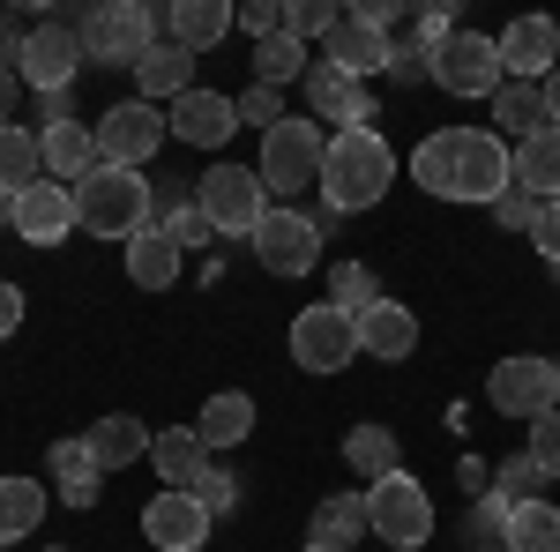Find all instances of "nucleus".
Segmentation results:
<instances>
[{"instance_id":"f257e3e1","label":"nucleus","mask_w":560,"mask_h":552,"mask_svg":"<svg viewBox=\"0 0 560 552\" xmlns=\"http://www.w3.org/2000/svg\"><path fill=\"white\" fill-rule=\"evenodd\" d=\"M411 179L441 202H501L516 187V150L493 128H441L411 150Z\"/></svg>"},{"instance_id":"f03ea898","label":"nucleus","mask_w":560,"mask_h":552,"mask_svg":"<svg viewBox=\"0 0 560 552\" xmlns=\"http://www.w3.org/2000/svg\"><path fill=\"white\" fill-rule=\"evenodd\" d=\"M396 187V150L374 128H345L329 134V157H322V202L329 216H359L382 210V195Z\"/></svg>"},{"instance_id":"7ed1b4c3","label":"nucleus","mask_w":560,"mask_h":552,"mask_svg":"<svg viewBox=\"0 0 560 552\" xmlns=\"http://www.w3.org/2000/svg\"><path fill=\"white\" fill-rule=\"evenodd\" d=\"M158 216V187L128 165H97L75 179V224H83L90 239H120L128 247L135 232Z\"/></svg>"},{"instance_id":"20e7f679","label":"nucleus","mask_w":560,"mask_h":552,"mask_svg":"<svg viewBox=\"0 0 560 552\" xmlns=\"http://www.w3.org/2000/svg\"><path fill=\"white\" fill-rule=\"evenodd\" d=\"M359 493H366V530H374L388 552H419L433 538V493L411 470H388V478L359 485Z\"/></svg>"},{"instance_id":"39448f33","label":"nucleus","mask_w":560,"mask_h":552,"mask_svg":"<svg viewBox=\"0 0 560 552\" xmlns=\"http://www.w3.org/2000/svg\"><path fill=\"white\" fill-rule=\"evenodd\" d=\"M8 75L23 90H38V97H68V83L83 75V31H75V23H38V31H23L15 52H8Z\"/></svg>"},{"instance_id":"423d86ee","label":"nucleus","mask_w":560,"mask_h":552,"mask_svg":"<svg viewBox=\"0 0 560 552\" xmlns=\"http://www.w3.org/2000/svg\"><path fill=\"white\" fill-rule=\"evenodd\" d=\"M322 157H329V134L322 120H277V128L261 134V187L269 195H306V187H322Z\"/></svg>"},{"instance_id":"0eeeda50","label":"nucleus","mask_w":560,"mask_h":552,"mask_svg":"<svg viewBox=\"0 0 560 552\" xmlns=\"http://www.w3.org/2000/svg\"><path fill=\"white\" fill-rule=\"evenodd\" d=\"M195 202H202V216H210V232H224V239H255L261 216H269V187H261L255 165H210L202 187H195Z\"/></svg>"},{"instance_id":"6e6552de","label":"nucleus","mask_w":560,"mask_h":552,"mask_svg":"<svg viewBox=\"0 0 560 552\" xmlns=\"http://www.w3.org/2000/svg\"><path fill=\"white\" fill-rule=\"evenodd\" d=\"M427 75L448 97H501L509 83V68H501V38H486V31H456V38H441L427 52Z\"/></svg>"},{"instance_id":"1a4fd4ad","label":"nucleus","mask_w":560,"mask_h":552,"mask_svg":"<svg viewBox=\"0 0 560 552\" xmlns=\"http://www.w3.org/2000/svg\"><path fill=\"white\" fill-rule=\"evenodd\" d=\"M150 45H158V15L142 0H105L83 15V60L97 68H135Z\"/></svg>"},{"instance_id":"9d476101","label":"nucleus","mask_w":560,"mask_h":552,"mask_svg":"<svg viewBox=\"0 0 560 552\" xmlns=\"http://www.w3.org/2000/svg\"><path fill=\"white\" fill-rule=\"evenodd\" d=\"M329 224L337 216H306V210H269L255 232V255L269 277H284V284H300L314 277V261H322V239H329Z\"/></svg>"},{"instance_id":"9b49d317","label":"nucleus","mask_w":560,"mask_h":552,"mask_svg":"<svg viewBox=\"0 0 560 552\" xmlns=\"http://www.w3.org/2000/svg\"><path fill=\"white\" fill-rule=\"evenodd\" d=\"M486 396H493L501 419L530 425V419H546V411H560V366H553V359H538V351H516V359L493 366Z\"/></svg>"},{"instance_id":"f8f14e48","label":"nucleus","mask_w":560,"mask_h":552,"mask_svg":"<svg viewBox=\"0 0 560 552\" xmlns=\"http://www.w3.org/2000/svg\"><path fill=\"white\" fill-rule=\"evenodd\" d=\"M165 142H173V128H165V105H142V97L113 105V113L97 120V157H105V165L142 172L158 150H165Z\"/></svg>"},{"instance_id":"ddd939ff","label":"nucleus","mask_w":560,"mask_h":552,"mask_svg":"<svg viewBox=\"0 0 560 552\" xmlns=\"http://www.w3.org/2000/svg\"><path fill=\"white\" fill-rule=\"evenodd\" d=\"M292 359H300L306 374H345L351 359H359V321H351L345 306H300L292 314Z\"/></svg>"},{"instance_id":"4468645a","label":"nucleus","mask_w":560,"mask_h":552,"mask_svg":"<svg viewBox=\"0 0 560 552\" xmlns=\"http://www.w3.org/2000/svg\"><path fill=\"white\" fill-rule=\"evenodd\" d=\"M388 52H396V38H388L382 23H366L359 8H345V15H337V31L322 38V60H329L337 75H351V83L388 75Z\"/></svg>"},{"instance_id":"2eb2a0df","label":"nucleus","mask_w":560,"mask_h":552,"mask_svg":"<svg viewBox=\"0 0 560 552\" xmlns=\"http://www.w3.org/2000/svg\"><path fill=\"white\" fill-rule=\"evenodd\" d=\"M68 232H75V187L31 179V187L15 195V239H23V247H60Z\"/></svg>"},{"instance_id":"dca6fc26","label":"nucleus","mask_w":560,"mask_h":552,"mask_svg":"<svg viewBox=\"0 0 560 552\" xmlns=\"http://www.w3.org/2000/svg\"><path fill=\"white\" fill-rule=\"evenodd\" d=\"M165 128H173V142H187V150H224V142L240 134V105H232L224 90H187L173 113H165Z\"/></svg>"},{"instance_id":"f3484780","label":"nucleus","mask_w":560,"mask_h":552,"mask_svg":"<svg viewBox=\"0 0 560 552\" xmlns=\"http://www.w3.org/2000/svg\"><path fill=\"white\" fill-rule=\"evenodd\" d=\"M501 68H509V83H546L560 68V23L553 15H516L501 31Z\"/></svg>"},{"instance_id":"a211bd4d","label":"nucleus","mask_w":560,"mask_h":552,"mask_svg":"<svg viewBox=\"0 0 560 552\" xmlns=\"http://www.w3.org/2000/svg\"><path fill=\"white\" fill-rule=\"evenodd\" d=\"M210 530L217 522H210V508H202L195 493H158V501L142 508V538H150L158 552H202Z\"/></svg>"},{"instance_id":"6ab92c4d","label":"nucleus","mask_w":560,"mask_h":552,"mask_svg":"<svg viewBox=\"0 0 560 552\" xmlns=\"http://www.w3.org/2000/svg\"><path fill=\"white\" fill-rule=\"evenodd\" d=\"M306 105H314V120H329V128H374V97H366V83H351V75H337L329 60H314L306 68Z\"/></svg>"},{"instance_id":"aec40b11","label":"nucleus","mask_w":560,"mask_h":552,"mask_svg":"<svg viewBox=\"0 0 560 552\" xmlns=\"http://www.w3.org/2000/svg\"><path fill=\"white\" fill-rule=\"evenodd\" d=\"M419 351V314L404 298H382L359 314V359H382V366H404Z\"/></svg>"},{"instance_id":"412c9836","label":"nucleus","mask_w":560,"mask_h":552,"mask_svg":"<svg viewBox=\"0 0 560 552\" xmlns=\"http://www.w3.org/2000/svg\"><path fill=\"white\" fill-rule=\"evenodd\" d=\"M135 83H142V105H179V97L195 90V52L179 38H158L135 60Z\"/></svg>"},{"instance_id":"4be33fe9","label":"nucleus","mask_w":560,"mask_h":552,"mask_svg":"<svg viewBox=\"0 0 560 552\" xmlns=\"http://www.w3.org/2000/svg\"><path fill=\"white\" fill-rule=\"evenodd\" d=\"M150 463H158V478H165V493H195V485L210 478V448H202L195 425H173V433L150 441Z\"/></svg>"},{"instance_id":"5701e85b","label":"nucleus","mask_w":560,"mask_h":552,"mask_svg":"<svg viewBox=\"0 0 560 552\" xmlns=\"http://www.w3.org/2000/svg\"><path fill=\"white\" fill-rule=\"evenodd\" d=\"M120 255H128V277L142 284V292H173V284H179V239L165 232V224H158V216L135 232Z\"/></svg>"},{"instance_id":"b1692460","label":"nucleus","mask_w":560,"mask_h":552,"mask_svg":"<svg viewBox=\"0 0 560 552\" xmlns=\"http://www.w3.org/2000/svg\"><path fill=\"white\" fill-rule=\"evenodd\" d=\"M359 538H374L366 530V493H329L306 522V552H351Z\"/></svg>"},{"instance_id":"393cba45","label":"nucleus","mask_w":560,"mask_h":552,"mask_svg":"<svg viewBox=\"0 0 560 552\" xmlns=\"http://www.w3.org/2000/svg\"><path fill=\"white\" fill-rule=\"evenodd\" d=\"M83 441H90V456H97V470H128V463H142V456H150V441H158V433L135 419V411H105Z\"/></svg>"},{"instance_id":"a878e982","label":"nucleus","mask_w":560,"mask_h":552,"mask_svg":"<svg viewBox=\"0 0 560 552\" xmlns=\"http://www.w3.org/2000/svg\"><path fill=\"white\" fill-rule=\"evenodd\" d=\"M45 470L60 478V501H68V508H97L105 470H97V456H90V441H52V448H45Z\"/></svg>"},{"instance_id":"bb28decb","label":"nucleus","mask_w":560,"mask_h":552,"mask_svg":"<svg viewBox=\"0 0 560 552\" xmlns=\"http://www.w3.org/2000/svg\"><path fill=\"white\" fill-rule=\"evenodd\" d=\"M493 120H501V142L509 150H523V142H538V134L553 128L546 120V97H538V83H501V97H493Z\"/></svg>"},{"instance_id":"cd10ccee","label":"nucleus","mask_w":560,"mask_h":552,"mask_svg":"<svg viewBox=\"0 0 560 552\" xmlns=\"http://www.w3.org/2000/svg\"><path fill=\"white\" fill-rule=\"evenodd\" d=\"M45 172L60 179V187H75L83 172H97L105 157H97V128H83V120H68V128H45Z\"/></svg>"},{"instance_id":"c85d7f7f","label":"nucleus","mask_w":560,"mask_h":552,"mask_svg":"<svg viewBox=\"0 0 560 552\" xmlns=\"http://www.w3.org/2000/svg\"><path fill=\"white\" fill-rule=\"evenodd\" d=\"M345 463H351V478H388V470H404V441L388 433L382 419H366V425H351L345 433Z\"/></svg>"},{"instance_id":"c756f323","label":"nucleus","mask_w":560,"mask_h":552,"mask_svg":"<svg viewBox=\"0 0 560 552\" xmlns=\"http://www.w3.org/2000/svg\"><path fill=\"white\" fill-rule=\"evenodd\" d=\"M195 433H202V448H240V441L255 433V396L217 388L210 403H202V419H195Z\"/></svg>"},{"instance_id":"7c9ffc66","label":"nucleus","mask_w":560,"mask_h":552,"mask_svg":"<svg viewBox=\"0 0 560 552\" xmlns=\"http://www.w3.org/2000/svg\"><path fill=\"white\" fill-rule=\"evenodd\" d=\"M45 522V485L38 478H0V545H23Z\"/></svg>"},{"instance_id":"2f4dec72","label":"nucleus","mask_w":560,"mask_h":552,"mask_svg":"<svg viewBox=\"0 0 560 552\" xmlns=\"http://www.w3.org/2000/svg\"><path fill=\"white\" fill-rule=\"evenodd\" d=\"M501 545H509V552H560V508L546 501V493H538V501H523V508H509Z\"/></svg>"},{"instance_id":"473e14b6","label":"nucleus","mask_w":560,"mask_h":552,"mask_svg":"<svg viewBox=\"0 0 560 552\" xmlns=\"http://www.w3.org/2000/svg\"><path fill=\"white\" fill-rule=\"evenodd\" d=\"M165 23H173V38L187 45V52H210V45L232 31V0H179Z\"/></svg>"},{"instance_id":"72a5a7b5","label":"nucleus","mask_w":560,"mask_h":552,"mask_svg":"<svg viewBox=\"0 0 560 552\" xmlns=\"http://www.w3.org/2000/svg\"><path fill=\"white\" fill-rule=\"evenodd\" d=\"M516 187H530L538 202H560V128H546L538 142L516 150Z\"/></svg>"},{"instance_id":"f704fd0d","label":"nucleus","mask_w":560,"mask_h":552,"mask_svg":"<svg viewBox=\"0 0 560 552\" xmlns=\"http://www.w3.org/2000/svg\"><path fill=\"white\" fill-rule=\"evenodd\" d=\"M306 68H314V52H306L300 38H284V31H277V38H261V45H255V83H261V90L306 83Z\"/></svg>"},{"instance_id":"c9c22d12","label":"nucleus","mask_w":560,"mask_h":552,"mask_svg":"<svg viewBox=\"0 0 560 552\" xmlns=\"http://www.w3.org/2000/svg\"><path fill=\"white\" fill-rule=\"evenodd\" d=\"M38 172H45V142L31 128H15V120H8V128H0V187H8V195H23Z\"/></svg>"},{"instance_id":"e433bc0d","label":"nucleus","mask_w":560,"mask_h":552,"mask_svg":"<svg viewBox=\"0 0 560 552\" xmlns=\"http://www.w3.org/2000/svg\"><path fill=\"white\" fill-rule=\"evenodd\" d=\"M329 306H345L351 321H359L366 306H382V277H374L366 261H337V269H329Z\"/></svg>"},{"instance_id":"4c0bfd02","label":"nucleus","mask_w":560,"mask_h":552,"mask_svg":"<svg viewBox=\"0 0 560 552\" xmlns=\"http://www.w3.org/2000/svg\"><path fill=\"white\" fill-rule=\"evenodd\" d=\"M486 493H493L501 508H523V501H538V493H546V470L530 463V456H509V463L493 470V485H486Z\"/></svg>"},{"instance_id":"58836bf2","label":"nucleus","mask_w":560,"mask_h":552,"mask_svg":"<svg viewBox=\"0 0 560 552\" xmlns=\"http://www.w3.org/2000/svg\"><path fill=\"white\" fill-rule=\"evenodd\" d=\"M337 0H284V38H300V45H314V38H329L337 31Z\"/></svg>"},{"instance_id":"ea45409f","label":"nucleus","mask_w":560,"mask_h":552,"mask_svg":"<svg viewBox=\"0 0 560 552\" xmlns=\"http://www.w3.org/2000/svg\"><path fill=\"white\" fill-rule=\"evenodd\" d=\"M232 31H247V38H277V31H284V0H240V8H232Z\"/></svg>"},{"instance_id":"a19ab883","label":"nucleus","mask_w":560,"mask_h":552,"mask_svg":"<svg viewBox=\"0 0 560 552\" xmlns=\"http://www.w3.org/2000/svg\"><path fill=\"white\" fill-rule=\"evenodd\" d=\"M232 105H240V128H261V134L284 120V90H261V83H255V90H240Z\"/></svg>"},{"instance_id":"79ce46f5","label":"nucleus","mask_w":560,"mask_h":552,"mask_svg":"<svg viewBox=\"0 0 560 552\" xmlns=\"http://www.w3.org/2000/svg\"><path fill=\"white\" fill-rule=\"evenodd\" d=\"M538 210H546V202H538L530 187H509V195L493 202V224H501V232H523V239H530V224H538Z\"/></svg>"},{"instance_id":"37998d69","label":"nucleus","mask_w":560,"mask_h":552,"mask_svg":"<svg viewBox=\"0 0 560 552\" xmlns=\"http://www.w3.org/2000/svg\"><path fill=\"white\" fill-rule=\"evenodd\" d=\"M530 463L546 470V478H560V411H546V419H530V448H523Z\"/></svg>"},{"instance_id":"c03bdc74","label":"nucleus","mask_w":560,"mask_h":552,"mask_svg":"<svg viewBox=\"0 0 560 552\" xmlns=\"http://www.w3.org/2000/svg\"><path fill=\"white\" fill-rule=\"evenodd\" d=\"M195 501L210 508V522H217V515H232V508H240V485H232V470H217V463H210V478L195 485Z\"/></svg>"},{"instance_id":"a18cd8bd","label":"nucleus","mask_w":560,"mask_h":552,"mask_svg":"<svg viewBox=\"0 0 560 552\" xmlns=\"http://www.w3.org/2000/svg\"><path fill=\"white\" fill-rule=\"evenodd\" d=\"M388 83H433L427 75V45L419 38H404L396 52H388Z\"/></svg>"},{"instance_id":"49530a36","label":"nucleus","mask_w":560,"mask_h":552,"mask_svg":"<svg viewBox=\"0 0 560 552\" xmlns=\"http://www.w3.org/2000/svg\"><path fill=\"white\" fill-rule=\"evenodd\" d=\"M530 247H538V255L560 269V202H546V210H538V224H530Z\"/></svg>"},{"instance_id":"de8ad7c7","label":"nucleus","mask_w":560,"mask_h":552,"mask_svg":"<svg viewBox=\"0 0 560 552\" xmlns=\"http://www.w3.org/2000/svg\"><path fill=\"white\" fill-rule=\"evenodd\" d=\"M23 329V284H0V343Z\"/></svg>"},{"instance_id":"09e8293b","label":"nucleus","mask_w":560,"mask_h":552,"mask_svg":"<svg viewBox=\"0 0 560 552\" xmlns=\"http://www.w3.org/2000/svg\"><path fill=\"white\" fill-rule=\"evenodd\" d=\"M538 97H546V120H553V128H560V68H553V75H546V83H538Z\"/></svg>"},{"instance_id":"8fccbe9b","label":"nucleus","mask_w":560,"mask_h":552,"mask_svg":"<svg viewBox=\"0 0 560 552\" xmlns=\"http://www.w3.org/2000/svg\"><path fill=\"white\" fill-rule=\"evenodd\" d=\"M8 113H15V75L0 68V128H8Z\"/></svg>"},{"instance_id":"3c124183","label":"nucleus","mask_w":560,"mask_h":552,"mask_svg":"<svg viewBox=\"0 0 560 552\" xmlns=\"http://www.w3.org/2000/svg\"><path fill=\"white\" fill-rule=\"evenodd\" d=\"M0 224L15 232V195H8V187H0Z\"/></svg>"},{"instance_id":"603ef678","label":"nucleus","mask_w":560,"mask_h":552,"mask_svg":"<svg viewBox=\"0 0 560 552\" xmlns=\"http://www.w3.org/2000/svg\"><path fill=\"white\" fill-rule=\"evenodd\" d=\"M553 366H560V359H553Z\"/></svg>"}]
</instances>
